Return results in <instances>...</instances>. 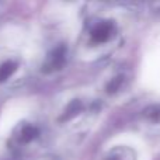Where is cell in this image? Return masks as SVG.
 Returning <instances> with one entry per match:
<instances>
[{
    "instance_id": "6da1fadb",
    "label": "cell",
    "mask_w": 160,
    "mask_h": 160,
    "mask_svg": "<svg viewBox=\"0 0 160 160\" xmlns=\"http://www.w3.org/2000/svg\"><path fill=\"white\" fill-rule=\"evenodd\" d=\"M14 70H16V65L13 62H6L4 65H2L0 66V82L7 79Z\"/></svg>"
}]
</instances>
